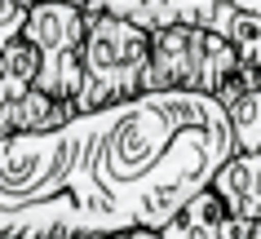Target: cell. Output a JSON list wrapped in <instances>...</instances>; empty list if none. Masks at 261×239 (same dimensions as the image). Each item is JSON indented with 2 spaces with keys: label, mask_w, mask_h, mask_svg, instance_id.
<instances>
[{
  "label": "cell",
  "mask_w": 261,
  "mask_h": 239,
  "mask_svg": "<svg viewBox=\"0 0 261 239\" xmlns=\"http://www.w3.org/2000/svg\"><path fill=\"white\" fill-rule=\"evenodd\" d=\"M89 14H120L146 31L177 27V22H199L213 31H230L234 0H84Z\"/></svg>",
  "instance_id": "5b68a950"
},
{
  "label": "cell",
  "mask_w": 261,
  "mask_h": 239,
  "mask_svg": "<svg viewBox=\"0 0 261 239\" xmlns=\"http://www.w3.org/2000/svg\"><path fill=\"white\" fill-rule=\"evenodd\" d=\"M226 226H230V208H226V199L208 186V191H199L160 235L164 239H221Z\"/></svg>",
  "instance_id": "ba28073f"
},
{
  "label": "cell",
  "mask_w": 261,
  "mask_h": 239,
  "mask_svg": "<svg viewBox=\"0 0 261 239\" xmlns=\"http://www.w3.org/2000/svg\"><path fill=\"white\" fill-rule=\"evenodd\" d=\"M84 31H89V9L75 0L31 5L22 36L40 49V89L62 102H75L84 89Z\"/></svg>",
  "instance_id": "277c9868"
},
{
  "label": "cell",
  "mask_w": 261,
  "mask_h": 239,
  "mask_svg": "<svg viewBox=\"0 0 261 239\" xmlns=\"http://www.w3.org/2000/svg\"><path fill=\"white\" fill-rule=\"evenodd\" d=\"M40 85V49L18 36L0 49V102H14Z\"/></svg>",
  "instance_id": "30bf717a"
},
{
  "label": "cell",
  "mask_w": 261,
  "mask_h": 239,
  "mask_svg": "<svg viewBox=\"0 0 261 239\" xmlns=\"http://www.w3.org/2000/svg\"><path fill=\"white\" fill-rule=\"evenodd\" d=\"M27 18H31V0H0V49L27 31Z\"/></svg>",
  "instance_id": "7c38bea8"
},
{
  "label": "cell",
  "mask_w": 261,
  "mask_h": 239,
  "mask_svg": "<svg viewBox=\"0 0 261 239\" xmlns=\"http://www.w3.org/2000/svg\"><path fill=\"white\" fill-rule=\"evenodd\" d=\"M230 44L239 49V62H252L261 67V14H244V9H234L230 18Z\"/></svg>",
  "instance_id": "8fae6325"
},
{
  "label": "cell",
  "mask_w": 261,
  "mask_h": 239,
  "mask_svg": "<svg viewBox=\"0 0 261 239\" xmlns=\"http://www.w3.org/2000/svg\"><path fill=\"white\" fill-rule=\"evenodd\" d=\"M239 67V49L230 36H221L199 22L151 31V89H186V93H213L230 80Z\"/></svg>",
  "instance_id": "3957f363"
},
{
  "label": "cell",
  "mask_w": 261,
  "mask_h": 239,
  "mask_svg": "<svg viewBox=\"0 0 261 239\" xmlns=\"http://www.w3.org/2000/svg\"><path fill=\"white\" fill-rule=\"evenodd\" d=\"M217 102L226 107V115H230L234 151H252V155H261V85H257V89H244V85L230 75V80L221 85Z\"/></svg>",
  "instance_id": "9c48e42d"
},
{
  "label": "cell",
  "mask_w": 261,
  "mask_h": 239,
  "mask_svg": "<svg viewBox=\"0 0 261 239\" xmlns=\"http://www.w3.org/2000/svg\"><path fill=\"white\" fill-rule=\"evenodd\" d=\"M151 93V31L120 14H89L84 31V89L75 111H102Z\"/></svg>",
  "instance_id": "7a4b0ae2"
},
{
  "label": "cell",
  "mask_w": 261,
  "mask_h": 239,
  "mask_svg": "<svg viewBox=\"0 0 261 239\" xmlns=\"http://www.w3.org/2000/svg\"><path fill=\"white\" fill-rule=\"evenodd\" d=\"M234 9H244V14H261V0H234Z\"/></svg>",
  "instance_id": "5bb4252c"
},
{
  "label": "cell",
  "mask_w": 261,
  "mask_h": 239,
  "mask_svg": "<svg viewBox=\"0 0 261 239\" xmlns=\"http://www.w3.org/2000/svg\"><path fill=\"white\" fill-rule=\"evenodd\" d=\"M75 115H80L75 102H62V98H54V93H44L36 85L22 98L0 102V138H14V133H49V128H62Z\"/></svg>",
  "instance_id": "8992f818"
},
{
  "label": "cell",
  "mask_w": 261,
  "mask_h": 239,
  "mask_svg": "<svg viewBox=\"0 0 261 239\" xmlns=\"http://www.w3.org/2000/svg\"><path fill=\"white\" fill-rule=\"evenodd\" d=\"M234 155L230 115L213 93L151 89L102 107L93 173L128 230H164Z\"/></svg>",
  "instance_id": "6da1fadb"
},
{
  "label": "cell",
  "mask_w": 261,
  "mask_h": 239,
  "mask_svg": "<svg viewBox=\"0 0 261 239\" xmlns=\"http://www.w3.org/2000/svg\"><path fill=\"white\" fill-rule=\"evenodd\" d=\"M107 239H164L160 230H146V226H133V230H120V235H107Z\"/></svg>",
  "instance_id": "4fadbf2b"
},
{
  "label": "cell",
  "mask_w": 261,
  "mask_h": 239,
  "mask_svg": "<svg viewBox=\"0 0 261 239\" xmlns=\"http://www.w3.org/2000/svg\"><path fill=\"white\" fill-rule=\"evenodd\" d=\"M213 191L226 199L230 217H261V155L234 151L217 169Z\"/></svg>",
  "instance_id": "52a82bcc"
}]
</instances>
